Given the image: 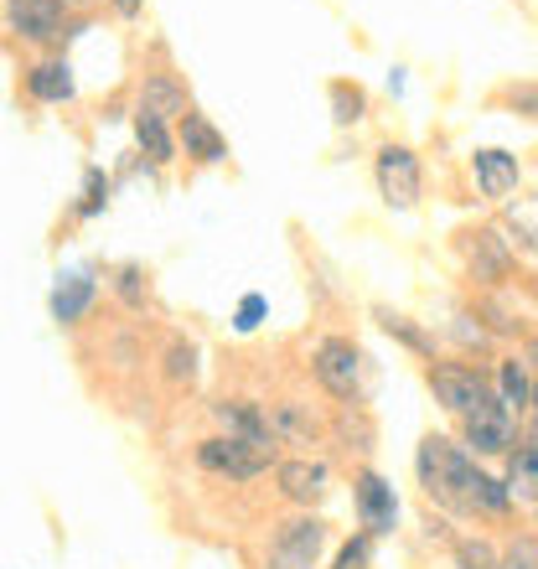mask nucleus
I'll return each instance as SVG.
<instances>
[{
  "instance_id": "f257e3e1",
  "label": "nucleus",
  "mask_w": 538,
  "mask_h": 569,
  "mask_svg": "<svg viewBox=\"0 0 538 569\" xmlns=\"http://www.w3.org/2000/svg\"><path fill=\"white\" fill-rule=\"evenodd\" d=\"M311 373L316 383L342 399V405H358V389H362V352L352 337H321L311 352Z\"/></svg>"
},
{
  "instance_id": "f03ea898",
  "label": "nucleus",
  "mask_w": 538,
  "mask_h": 569,
  "mask_svg": "<svg viewBox=\"0 0 538 569\" xmlns=\"http://www.w3.org/2000/svg\"><path fill=\"white\" fill-rule=\"evenodd\" d=\"M197 466L212 471V477H228V481H255L275 466V450L249 446L239 435H208V440L197 446Z\"/></svg>"
},
{
  "instance_id": "7ed1b4c3",
  "label": "nucleus",
  "mask_w": 538,
  "mask_h": 569,
  "mask_svg": "<svg viewBox=\"0 0 538 569\" xmlns=\"http://www.w3.org/2000/svg\"><path fill=\"white\" fill-rule=\"evenodd\" d=\"M327 555V523L316 512H296L269 539V569H316Z\"/></svg>"
},
{
  "instance_id": "20e7f679",
  "label": "nucleus",
  "mask_w": 538,
  "mask_h": 569,
  "mask_svg": "<svg viewBox=\"0 0 538 569\" xmlns=\"http://www.w3.org/2000/svg\"><path fill=\"white\" fill-rule=\"evenodd\" d=\"M430 393L456 415V420L477 415L481 405H492L497 399V389L487 383V373H477L471 362H430Z\"/></svg>"
},
{
  "instance_id": "39448f33",
  "label": "nucleus",
  "mask_w": 538,
  "mask_h": 569,
  "mask_svg": "<svg viewBox=\"0 0 538 569\" xmlns=\"http://www.w3.org/2000/svg\"><path fill=\"white\" fill-rule=\"evenodd\" d=\"M373 181H378V197L389 202L393 212H409L419 208V192H425V177H419V156L409 146H378L373 156Z\"/></svg>"
},
{
  "instance_id": "423d86ee",
  "label": "nucleus",
  "mask_w": 538,
  "mask_h": 569,
  "mask_svg": "<svg viewBox=\"0 0 538 569\" xmlns=\"http://www.w3.org/2000/svg\"><path fill=\"white\" fill-rule=\"evenodd\" d=\"M6 27L31 47H58L73 27V6L68 0H6Z\"/></svg>"
},
{
  "instance_id": "0eeeda50",
  "label": "nucleus",
  "mask_w": 538,
  "mask_h": 569,
  "mask_svg": "<svg viewBox=\"0 0 538 569\" xmlns=\"http://www.w3.org/2000/svg\"><path fill=\"white\" fill-rule=\"evenodd\" d=\"M461 430H466V450L471 456H512L518 450V415L502 399L481 405L477 415H466Z\"/></svg>"
},
{
  "instance_id": "6e6552de",
  "label": "nucleus",
  "mask_w": 538,
  "mask_h": 569,
  "mask_svg": "<svg viewBox=\"0 0 538 569\" xmlns=\"http://www.w3.org/2000/svg\"><path fill=\"white\" fill-rule=\"evenodd\" d=\"M456 249H461L466 270L477 274L481 284H497L512 274V249H508V239H502V228H471V233L456 239Z\"/></svg>"
},
{
  "instance_id": "1a4fd4ad",
  "label": "nucleus",
  "mask_w": 538,
  "mask_h": 569,
  "mask_svg": "<svg viewBox=\"0 0 538 569\" xmlns=\"http://www.w3.org/2000/svg\"><path fill=\"white\" fill-rule=\"evenodd\" d=\"M352 502H358V523L368 528V533H393V523H399V497H393V487L378 471H358V481H352Z\"/></svg>"
},
{
  "instance_id": "9d476101",
  "label": "nucleus",
  "mask_w": 538,
  "mask_h": 569,
  "mask_svg": "<svg viewBox=\"0 0 538 569\" xmlns=\"http://www.w3.org/2000/svg\"><path fill=\"white\" fill-rule=\"evenodd\" d=\"M140 114L146 120H187L192 114V99H187V83L177 73H146L140 78Z\"/></svg>"
},
{
  "instance_id": "9b49d317",
  "label": "nucleus",
  "mask_w": 538,
  "mask_h": 569,
  "mask_svg": "<svg viewBox=\"0 0 538 569\" xmlns=\"http://www.w3.org/2000/svg\"><path fill=\"white\" fill-rule=\"evenodd\" d=\"M275 481H280V492L300 508H316L321 497H327V481H331V466L327 461H311V456H300V461H280L275 466Z\"/></svg>"
},
{
  "instance_id": "f8f14e48",
  "label": "nucleus",
  "mask_w": 538,
  "mask_h": 569,
  "mask_svg": "<svg viewBox=\"0 0 538 569\" xmlns=\"http://www.w3.org/2000/svg\"><path fill=\"white\" fill-rule=\"evenodd\" d=\"M471 177H477V187H481V197L487 202H502L508 192H518V156H508L502 146H481L477 156H471Z\"/></svg>"
},
{
  "instance_id": "ddd939ff",
  "label": "nucleus",
  "mask_w": 538,
  "mask_h": 569,
  "mask_svg": "<svg viewBox=\"0 0 538 569\" xmlns=\"http://www.w3.org/2000/svg\"><path fill=\"white\" fill-rule=\"evenodd\" d=\"M212 415H218V425H223L228 435H239V440H249V446H269L275 450V420H269L259 405H249V399H218L212 405Z\"/></svg>"
},
{
  "instance_id": "4468645a",
  "label": "nucleus",
  "mask_w": 538,
  "mask_h": 569,
  "mask_svg": "<svg viewBox=\"0 0 538 569\" xmlns=\"http://www.w3.org/2000/svg\"><path fill=\"white\" fill-rule=\"evenodd\" d=\"M93 296H99V284H93L89 270L62 274V280L52 284V300H47V311H52V321H58V327H78V321H83V311L93 306Z\"/></svg>"
},
{
  "instance_id": "2eb2a0df",
  "label": "nucleus",
  "mask_w": 538,
  "mask_h": 569,
  "mask_svg": "<svg viewBox=\"0 0 538 569\" xmlns=\"http://www.w3.org/2000/svg\"><path fill=\"white\" fill-rule=\"evenodd\" d=\"M27 93L37 99V104H68L78 93L73 83V68L62 58H42V62H31L27 68Z\"/></svg>"
},
{
  "instance_id": "dca6fc26",
  "label": "nucleus",
  "mask_w": 538,
  "mask_h": 569,
  "mask_svg": "<svg viewBox=\"0 0 538 569\" xmlns=\"http://www.w3.org/2000/svg\"><path fill=\"white\" fill-rule=\"evenodd\" d=\"M177 140H181V150L192 156L197 166H218V161H228V140L218 136V124L208 120V114H187L181 120V130H177Z\"/></svg>"
},
{
  "instance_id": "f3484780",
  "label": "nucleus",
  "mask_w": 538,
  "mask_h": 569,
  "mask_svg": "<svg viewBox=\"0 0 538 569\" xmlns=\"http://www.w3.org/2000/svg\"><path fill=\"white\" fill-rule=\"evenodd\" d=\"M534 368L518 358H502L497 362V399L512 409V415H524V409H534Z\"/></svg>"
},
{
  "instance_id": "a211bd4d",
  "label": "nucleus",
  "mask_w": 538,
  "mask_h": 569,
  "mask_svg": "<svg viewBox=\"0 0 538 569\" xmlns=\"http://www.w3.org/2000/svg\"><path fill=\"white\" fill-rule=\"evenodd\" d=\"M269 420H275V435H280V440H290V446H316V435H321V420H316V415H306V405H296V399L275 405V409H269Z\"/></svg>"
},
{
  "instance_id": "6ab92c4d",
  "label": "nucleus",
  "mask_w": 538,
  "mask_h": 569,
  "mask_svg": "<svg viewBox=\"0 0 538 569\" xmlns=\"http://www.w3.org/2000/svg\"><path fill=\"white\" fill-rule=\"evenodd\" d=\"M508 492L524 497V502H538V435H528L508 456Z\"/></svg>"
},
{
  "instance_id": "aec40b11",
  "label": "nucleus",
  "mask_w": 538,
  "mask_h": 569,
  "mask_svg": "<svg viewBox=\"0 0 538 569\" xmlns=\"http://www.w3.org/2000/svg\"><path fill=\"white\" fill-rule=\"evenodd\" d=\"M373 321L383 331H389L393 342H404L409 352H419V358H435V337L425 327H415V316H404V311H389V306H373Z\"/></svg>"
},
{
  "instance_id": "412c9836",
  "label": "nucleus",
  "mask_w": 538,
  "mask_h": 569,
  "mask_svg": "<svg viewBox=\"0 0 538 569\" xmlns=\"http://www.w3.org/2000/svg\"><path fill=\"white\" fill-rule=\"evenodd\" d=\"M134 146L146 150L150 166H166L171 156H177V140H171V130H166L161 120H146V114H134Z\"/></svg>"
},
{
  "instance_id": "4be33fe9",
  "label": "nucleus",
  "mask_w": 538,
  "mask_h": 569,
  "mask_svg": "<svg viewBox=\"0 0 538 569\" xmlns=\"http://www.w3.org/2000/svg\"><path fill=\"white\" fill-rule=\"evenodd\" d=\"M368 114V93L358 83H331V124H358Z\"/></svg>"
},
{
  "instance_id": "5701e85b",
  "label": "nucleus",
  "mask_w": 538,
  "mask_h": 569,
  "mask_svg": "<svg viewBox=\"0 0 538 569\" xmlns=\"http://www.w3.org/2000/svg\"><path fill=\"white\" fill-rule=\"evenodd\" d=\"M109 208V177L99 171V166H89L83 171V197H78V218H99V212Z\"/></svg>"
},
{
  "instance_id": "b1692460",
  "label": "nucleus",
  "mask_w": 538,
  "mask_h": 569,
  "mask_svg": "<svg viewBox=\"0 0 538 569\" xmlns=\"http://www.w3.org/2000/svg\"><path fill=\"white\" fill-rule=\"evenodd\" d=\"M337 430H342V440L352 450H373V420L362 415V405H342V420H337Z\"/></svg>"
},
{
  "instance_id": "393cba45",
  "label": "nucleus",
  "mask_w": 538,
  "mask_h": 569,
  "mask_svg": "<svg viewBox=\"0 0 538 569\" xmlns=\"http://www.w3.org/2000/svg\"><path fill=\"white\" fill-rule=\"evenodd\" d=\"M166 378L171 383H192L197 378V347L192 342H166Z\"/></svg>"
},
{
  "instance_id": "a878e982",
  "label": "nucleus",
  "mask_w": 538,
  "mask_h": 569,
  "mask_svg": "<svg viewBox=\"0 0 538 569\" xmlns=\"http://www.w3.org/2000/svg\"><path fill=\"white\" fill-rule=\"evenodd\" d=\"M456 569H502V555L487 539H461L456 543Z\"/></svg>"
},
{
  "instance_id": "bb28decb",
  "label": "nucleus",
  "mask_w": 538,
  "mask_h": 569,
  "mask_svg": "<svg viewBox=\"0 0 538 569\" xmlns=\"http://www.w3.org/2000/svg\"><path fill=\"white\" fill-rule=\"evenodd\" d=\"M265 311H269V300L259 296V290H249V296L239 300V311H233V331H239V337H249V331H259V321H265Z\"/></svg>"
},
{
  "instance_id": "cd10ccee",
  "label": "nucleus",
  "mask_w": 538,
  "mask_h": 569,
  "mask_svg": "<svg viewBox=\"0 0 538 569\" xmlns=\"http://www.w3.org/2000/svg\"><path fill=\"white\" fill-rule=\"evenodd\" d=\"M114 290H120L124 306H146V270H140V264H124L120 280H114Z\"/></svg>"
},
{
  "instance_id": "c85d7f7f",
  "label": "nucleus",
  "mask_w": 538,
  "mask_h": 569,
  "mask_svg": "<svg viewBox=\"0 0 538 569\" xmlns=\"http://www.w3.org/2000/svg\"><path fill=\"white\" fill-rule=\"evenodd\" d=\"M502 104L528 114V120H538V83H512V89H502Z\"/></svg>"
},
{
  "instance_id": "c756f323",
  "label": "nucleus",
  "mask_w": 538,
  "mask_h": 569,
  "mask_svg": "<svg viewBox=\"0 0 538 569\" xmlns=\"http://www.w3.org/2000/svg\"><path fill=\"white\" fill-rule=\"evenodd\" d=\"M502 569H538V539H512L502 549Z\"/></svg>"
},
{
  "instance_id": "7c9ffc66",
  "label": "nucleus",
  "mask_w": 538,
  "mask_h": 569,
  "mask_svg": "<svg viewBox=\"0 0 538 569\" xmlns=\"http://www.w3.org/2000/svg\"><path fill=\"white\" fill-rule=\"evenodd\" d=\"M368 555H373V533H358L352 543H342V555H337V565L331 569H362L368 565Z\"/></svg>"
},
{
  "instance_id": "2f4dec72",
  "label": "nucleus",
  "mask_w": 538,
  "mask_h": 569,
  "mask_svg": "<svg viewBox=\"0 0 538 569\" xmlns=\"http://www.w3.org/2000/svg\"><path fill=\"white\" fill-rule=\"evenodd\" d=\"M524 362H528V368H534V373H538V337H528V347H524Z\"/></svg>"
},
{
  "instance_id": "473e14b6",
  "label": "nucleus",
  "mask_w": 538,
  "mask_h": 569,
  "mask_svg": "<svg viewBox=\"0 0 538 569\" xmlns=\"http://www.w3.org/2000/svg\"><path fill=\"white\" fill-rule=\"evenodd\" d=\"M114 11H120V16H140V0H114Z\"/></svg>"
},
{
  "instance_id": "72a5a7b5",
  "label": "nucleus",
  "mask_w": 538,
  "mask_h": 569,
  "mask_svg": "<svg viewBox=\"0 0 538 569\" xmlns=\"http://www.w3.org/2000/svg\"><path fill=\"white\" fill-rule=\"evenodd\" d=\"M528 415H534V435H538V389H534V409H528Z\"/></svg>"
},
{
  "instance_id": "f704fd0d",
  "label": "nucleus",
  "mask_w": 538,
  "mask_h": 569,
  "mask_svg": "<svg viewBox=\"0 0 538 569\" xmlns=\"http://www.w3.org/2000/svg\"><path fill=\"white\" fill-rule=\"evenodd\" d=\"M68 6H93V0H68Z\"/></svg>"
}]
</instances>
